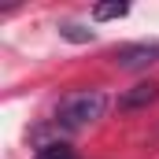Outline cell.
<instances>
[{
  "label": "cell",
  "instance_id": "obj_1",
  "mask_svg": "<svg viewBox=\"0 0 159 159\" xmlns=\"http://www.w3.org/2000/svg\"><path fill=\"white\" fill-rule=\"evenodd\" d=\"M107 111V96L100 89H85V93H74L59 104L56 111V129H67V133H78L85 126H93L96 119H104Z\"/></svg>",
  "mask_w": 159,
  "mask_h": 159
},
{
  "label": "cell",
  "instance_id": "obj_2",
  "mask_svg": "<svg viewBox=\"0 0 159 159\" xmlns=\"http://www.w3.org/2000/svg\"><path fill=\"white\" fill-rule=\"evenodd\" d=\"M111 63L119 70H148L152 63H159V41H137V44H122L115 48Z\"/></svg>",
  "mask_w": 159,
  "mask_h": 159
},
{
  "label": "cell",
  "instance_id": "obj_3",
  "mask_svg": "<svg viewBox=\"0 0 159 159\" xmlns=\"http://www.w3.org/2000/svg\"><path fill=\"white\" fill-rule=\"evenodd\" d=\"M159 100V81H137L133 89H126L119 96V111H141Z\"/></svg>",
  "mask_w": 159,
  "mask_h": 159
},
{
  "label": "cell",
  "instance_id": "obj_4",
  "mask_svg": "<svg viewBox=\"0 0 159 159\" xmlns=\"http://www.w3.org/2000/svg\"><path fill=\"white\" fill-rule=\"evenodd\" d=\"M34 159H78V152H74L70 144H63V141H48V144L37 148Z\"/></svg>",
  "mask_w": 159,
  "mask_h": 159
},
{
  "label": "cell",
  "instance_id": "obj_5",
  "mask_svg": "<svg viewBox=\"0 0 159 159\" xmlns=\"http://www.w3.org/2000/svg\"><path fill=\"white\" fill-rule=\"evenodd\" d=\"M129 11V4H96L93 7V19L96 22H111V19H122Z\"/></svg>",
  "mask_w": 159,
  "mask_h": 159
},
{
  "label": "cell",
  "instance_id": "obj_6",
  "mask_svg": "<svg viewBox=\"0 0 159 159\" xmlns=\"http://www.w3.org/2000/svg\"><path fill=\"white\" fill-rule=\"evenodd\" d=\"M59 34H63L67 41H74V44L93 41V30H81V26H74V22H63V26H59Z\"/></svg>",
  "mask_w": 159,
  "mask_h": 159
}]
</instances>
